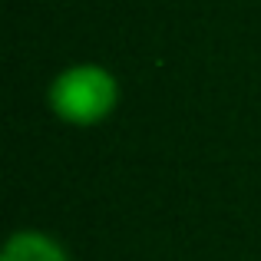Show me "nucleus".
I'll return each instance as SVG.
<instances>
[{"label":"nucleus","instance_id":"obj_1","mask_svg":"<svg viewBox=\"0 0 261 261\" xmlns=\"http://www.w3.org/2000/svg\"><path fill=\"white\" fill-rule=\"evenodd\" d=\"M119 106V80L99 63H73L46 86V109L66 126H99Z\"/></svg>","mask_w":261,"mask_h":261},{"label":"nucleus","instance_id":"obj_2","mask_svg":"<svg viewBox=\"0 0 261 261\" xmlns=\"http://www.w3.org/2000/svg\"><path fill=\"white\" fill-rule=\"evenodd\" d=\"M0 261H70L66 248L53 235L37 228H20L7 238Z\"/></svg>","mask_w":261,"mask_h":261}]
</instances>
